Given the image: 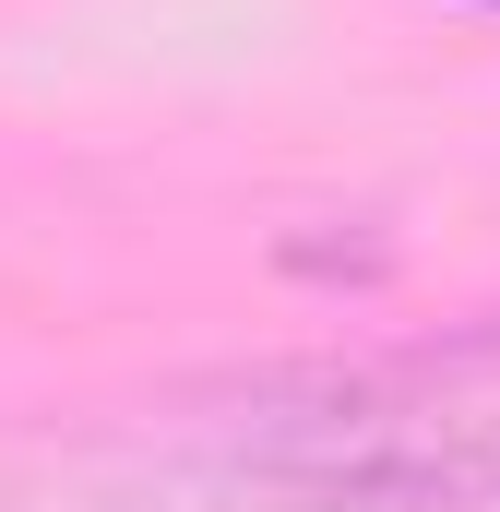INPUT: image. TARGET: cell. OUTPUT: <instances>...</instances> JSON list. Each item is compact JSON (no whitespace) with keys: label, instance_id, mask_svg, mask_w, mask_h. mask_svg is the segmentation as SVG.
Here are the masks:
<instances>
[{"label":"cell","instance_id":"6da1fadb","mask_svg":"<svg viewBox=\"0 0 500 512\" xmlns=\"http://www.w3.org/2000/svg\"><path fill=\"white\" fill-rule=\"evenodd\" d=\"M239 512H500V417H393L334 441H250L215 465Z\"/></svg>","mask_w":500,"mask_h":512},{"label":"cell","instance_id":"7a4b0ae2","mask_svg":"<svg viewBox=\"0 0 500 512\" xmlns=\"http://www.w3.org/2000/svg\"><path fill=\"white\" fill-rule=\"evenodd\" d=\"M465 370H500V334L465 346H358V358H262V370H203L167 405L215 417L239 441H334V429H393V417H441V393Z\"/></svg>","mask_w":500,"mask_h":512}]
</instances>
